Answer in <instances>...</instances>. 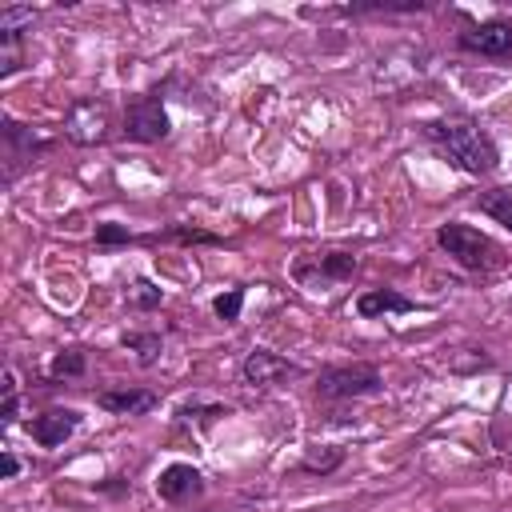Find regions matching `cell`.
Instances as JSON below:
<instances>
[{
  "label": "cell",
  "instance_id": "cell-19",
  "mask_svg": "<svg viewBox=\"0 0 512 512\" xmlns=\"http://www.w3.org/2000/svg\"><path fill=\"white\" fill-rule=\"evenodd\" d=\"M340 460H344L340 448H332V452H308V456L300 460V468H304V472H332Z\"/></svg>",
  "mask_w": 512,
  "mask_h": 512
},
{
  "label": "cell",
  "instance_id": "cell-3",
  "mask_svg": "<svg viewBox=\"0 0 512 512\" xmlns=\"http://www.w3.org/2000/svg\"><path fill=\"white\" fill-rule=\"evenodd\" d=\"M376 392H380L376 364H336V368H324L316 380L320 400H348V396H376Z\"/></svg>",
  "mask_w": 512,
  "mask_h": 512
},
{
  "label": "cell",
  "instance_id": "cell-1",
  "mask_svg": "<svg viewBox=\"0 0 512 512\" xmlns=\"http://www.w3.org/2000/svg\"><path fill=\"white\" fill-rule=\"evenodd\" d=\"M428 136L448 152V160H456L464 172L480 176V172H492L496 168V144L492 136L472 124V120H432L428 124Z\"/></svg>",
  "mask_w": 512,
  "mask_h": 512
},
{
  "label": "cell",
  "instance_id": "cell-9",
  "mask_svg": "<svg viewBox=\"0 0 512 512\" xmlns=\"http://www.w3.org/2000/svg\"><path fill=\"white\" fill-rule=\"evenodd\" d=\"M200 488H204V480H200V472H196L192 464H168V468L156 476V492H160V500H168V504H180V500L196 496Z\"/></svg>",
  "mask_w": 512,
  "mask_h": 512
},
{
  "label": "cell",
  "instance_id": "cell-6",
  "mask_svg": "<svg viewBox=\"0 0 512 512\" xmlns=\"http://www.w3.org/2000/svg\"><path fill=\"white\" fill-rule=\"evenodd\" d=\"M460 48L492 56V60H512V24L508 20H484L472 32H460Z\"/></svg>",
  "mask_w": 512,
  "mask_h": 512
},
{
  "label": "cell",
  "instance_id": "cell-22",
  "mask_svg": "<svg viewBox=\"0 0 512 512\" xmlns=\"http://www.w3.org/2000/svg\"><path fill=\"white\" fill-rule=\"evenodd\" d=\"M96 244H128V228H120V224H100V228H96Z\"/></svg>",
  "mask_w": 512,
  "mask_h": 512
},
{
  "label": "cell",
  "instance_id": "cell-14",
  "mask_svg": "<svg viewBox=\"0 0 512 512\" xmlns=\"http://www.w3.org/2000/svg\"><path fill=\"white\" fill-rule=\"evenodd\" d=\"M480 212H488V216H496L508 232H512V192H504V188H492V192H484L480 196Z\"/></svg>",
  "mask_w": 512,
  "mask_h": 512
},
{
  "label": "cell",
  "instance_id": "cell-7",
  "mask_svg": "<svg viewBox=\"0 0 512 512\" xmlns=\"http://www.w3.org/2000/svg\"><path fill=\"white\" fill-rule=\"evenodd\" d=\"M244 380L248 384H276V380H288V376H296L300 368L296 364H288L284 356H276V352H268V348H256V352H248L244 356Z\"/></svg>",
  "mask_w": 512,
  "mask_h": 512
},
{
  "label": "cell",
  "instance_id": "cell-20",
  "mask_svg": "<svg viewBox=\"0 0 512 512\" xmlns=\"http://www.w3.org/2000/svg\"><path fill=\"white\" fill-rule=\"evenodd\" d=\"M4 408H0V416H4V424H12L16 420V376H12V368H4Z\"/></svg>",
  "mask_w": 512,
  "mask_h": 512
},
{
  "label": "cell",
  "instance_id": "cell-17",
  "mask_svg": "<svg viewBox=\"0 0 512 512\" xmlns=\"http://www.w3.org/2000/svg\"><path fill=\"white\" fill-rule=\"evenodd\" d=\"M212 308H216V316H220L224 324L240 320V308H244V288H228V292H220V296L212 300Z\"/></svg>",
  "mask_w": 512,
  "mask_h": 512
},
{
  "label": "cell",
  "instance_id": "cell-16",
  "mask_svg": "<svg viewBox=\"0 0 512 512\" xmlns=\"http://www.w3.org/2000/svg\"><path fill=\"white\" fill-rule=\"evenodd\" d=\"M80 372H84V352H76V348L56 352L52 364H48V376H52V380H60V376H80Z\"/></svg>",
  "mask_w": 512,
  "mask_h": 512
},
{
  "label": "cell",
  "instance_id": "cell-23",
  "mask_svg": "<svg viewBox=\"0 0 512 512\" xmlns=\"http://www.w3.org/2000/svg\"><path fill=\"white\" fill-rule=\"evenodd\" d=\"M172 236H176V240H188V244H192V240H200V244H216L212 232H196V228H172Z\"/></svg>",
  "mask_w": 512,
  "mask_h": 512
},
{
  "label": "cell",
  "instance_id": "cell-12",
  "mask_svg": "<svg viewBox=\"0 0 512 512\" xmlns=\"http://www.w3.org/2000/svg\"><path fill=\"white\" fill-rule=\"evenodd\" d=\"M4 140H8V160H32L36 148H44V136H32V128H20L16 120H4Z\"/></svg>",
  "mask_w": 512,
  "mask_h": 512
},
{
  "label": "cell",
  "instance_id": "cell-13",
  "mask_svg": "<svg viewBox=\"0 0 512 512\" xmlns=\"http://www.w3.org/2000/svg\"><path fill=\"white\" fill-rule=\"evenodd\" d=\"M124 348H132L136 356H140V364H152L156 356H160V348H164V340L156 336V332H124V340H120Z\"/></svg>",
  "mask_w": 512,
  "mask_h": 512
},
{
  "label": "cell",
  "instance_id": "cell-15",
  "mask_svg": "<svg viewBox=\"0 0 512 512\" xmlns=\"http://www.w3.org/2000/svg\"><path fill=\"white\" fill-rule=\"evenodd\" d=\"M316 268H320L324 280H344V276H352L356 256H348V252H328V256L316 260Z\"/></svg>",
  "mask_w": 512,
  "mask_h": 512
},
{
  "label": "cell",
  "instance_id": "cell-24",
  "mask_svg": "<svg viewBox=\"0 0 512 512\" xmlns=\"http://www.w3.org/2000/svg\"><path fill=\"white\" fill-rule=\"evenodd\" d=\"M0 472H4V480H12V476L20 472V460H16L12 452H4V456H0Z\"/></svg>",
  "mask_w": 512,
  "mask_h": 512
},
{
  "label": "cell",
  "instance_id": "cell-11",
  "mask_svg": "<svg viewBox=\"0 0 512 512\" xmlns=\"http://www.w3.org/2000/svg\"><path fill=\"white\" fill-rule=\"evenodd\" d=\"M416 304L408 300V296H400L396 288H368V292H360L356 296V312L364 316V320H372V316H384V312H412Z\"/></svg>",
  "mask_w": 512,
  "mask_h": 512
},
{
  "label": "cell",
  "instance_id": "cell-2",
  "mask_svg": "<svg viewBox=\"0 0 512 512\" xmlns=\"http://www.w3.org/2000/svg\"><path fill=\"white\" fill-rule=\"evenodd\" d=\"M436 244H440V248H444L460 268H468V272H492V268H500V264H504L500 244H496L492 236H484L480 228L460 224V220L440 224Z\"/></svg>",
  "mask_w": 512,
  "mask_h": 512
},
{
  "label": "cell",
  "instance_id": "cell-18",
  "mask_svg": "<svg viewBox=\"0 0 512 512\" xmlns=\"http://www.w3.org/2000/svg\"><path fill=\"white\" fill-rule=\"evenodd\" d=\"M20 24H32V8H16V4L0 8V36H20L16 32Z\"/></svg>",
  "mask_w": 512,
  "mask_h": 512
},
{
  "label": "cell",
  "instance_id": "cell-5",
  "mask_svg": "<svg viewBox=\"0 0 512 512\" xmlns=\"http://www.w3.org/2000/svg\"><path fill=\"white\" fill-rule=\"evenodd\" d=\"M64 136L76 144H100L108 136V108L96 100H76L64 116Z\"/></svg>",
  "mask_w": 512,
  "mask_h": 512
},
{
  "label": "cell",
  "instance_id": "cell-21",
  "mask_svg": "<svg viewBox=\"0 0 512 512\" xmlns=\"http://www.w3.org/2000/svg\"><path fill=\"white\" fill-rule=\"evenodd\" d=\"M136 308H156L160 304V288H152L148 280H136V296H132Z\"/></svg>",
  "mask_w": 512,
  "mask_h": 512
},
{
  "label": "cell",
  "instance_id": "cell-8",
  "mask_svg": "<svg viewBox=\"0 0 512 512\" xmlns=\"http://www.w3.org/2000/svg\"><path fill=\"white\" fill-rule=\"evenodd\" d=\"M76 424H80V416H76L72 408H52V412H44V416L28 420V432H32V440H36V444L56 448V444H64V440L76 432Z\"/></svg>",
  "mask_w": 512,
  "mask_h": 512
},
{
  "label": "cell",
  "instance_id": "cell-4",
  "mask_svg": "<svg viewBox=\"0 0 512 512\" xmlns=\"http://www.w3.org/2000/svg\"><path fill=\"white\" fill-rule=\"evenodd\" d=\"M168 112H164V104H160V96L156 92H148V96H136L128 108H124V136L128 140H136V144H160L164 136H168Z\"/></svg>",
  "mask_w": 512,
  "mask_h": 512
},
{
  "label": "cell",
  "instance_id": "cell-10",
  "mask_svg": "<svg viewBox=\"0 0 512 512\" xmlns=\"http://www.w3.org/2000/svg\"><path fill=\"white\" fill-rule=\"evenodd\" d=\"M96 404L104 412H116V416H144V412L156 408V396L144 392V388H104L96 396Z\"/></svg>",
  "mask_w": 512,
  "mask_h": 512
}]
</instances>
